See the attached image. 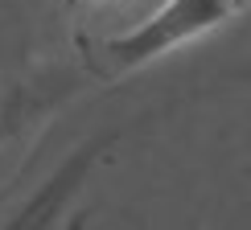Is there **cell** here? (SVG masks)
I'll return each mask as SVG.
<instances>
[{
	"label": "cell",
	"mask_w": 251,
	"mask_h": 230,
	"mask_svg": "<svg viewBox=\"0 0 251 230\" xmlns=\"http://www.w3.org/2000/svg\"><path fill=\"white\" fill-rule=\"evenodd\" d=\"M235 0H165L156 13L140 17L128 33L107 37L103 54H107L111 70H136L149 66L152 58L169 54V49L185 46V41L210 33L223 21H231Z\"/></svg>",
	"instance_id": "1"
},
{
	"label": "cell",
	"mask_w": 251,
	"mask_h": 230,
	"mask_svg": "<svg viewBox=\"0 0 251 230\" xmlns=\"http://www.w3.org/2000/svg\"><path fill=\"white\" fill-rule=\"evenodd\" d=\"M243 4H247V0H235V8H243Z\"/></svg>",
	"instance_id": "2"
}]
</instances>
